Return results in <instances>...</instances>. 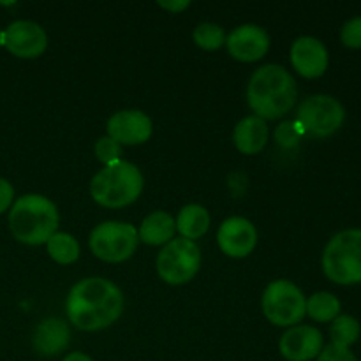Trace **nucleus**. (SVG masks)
Instances as JSON below:
<instances>
[{
	"label": "nucleus",
	"instance_id": "1",
	"mask_svg": "<svg viewBox=\"0 0 361 361\" xmlns=\"http://www.w3.org/2000/svg\"><path fill=\"white\" fill-rule=\"evenodd\" d=\"M123 310V295L113 282L101 277L78 282L67 298V316L76 328L97 331L115 323Z\"/></svg>",
	"mask_w": 361,
	"mask_h": 361
},
{
	"label": "nucleus",
	"instance_id": "2",
	"mask_svg": "<svg viewBox=\"0 0 361 361\" xmlns=\"http://www.w3.org/2000/svg\"><path fill=\"white\" fill-rule=\"evenodd\" d=\"M296 81L284 67L268 63L252 74L247 87V101L256 116L275 120L291 111L296 102Z\"/></svg>",
	"mask_w": 361,
	"mask_h": 361
},
{
	"label": "nucleus",
	"instance_id": "3",
	"mask_svg": "<svg viewBox=\"0 0 361 361\" xmlns=\"http://www.w3.org/2000/svg\"><path fill=\"white\" fill-rule=\"evenodd\" d=\"M59 228L56 207L41 194H27L14 201L9 212V229L14 238L27 245L48 243Z\"/></svg>",
	"mask_w": 361,
	"mask_h": 361
},
{
	"label": "nucleus",
	"instance_id": "4",
	"mask_svg": "<svg viewBox=\"0 0 361 361\" xmlns=\"http://www.w3.org/2000/svg\"><path fill=\"white\" fill-rule=\"evenodd\" d=\"M143 190V175L134 164L120 161L106 166L92 178L90 194L106 208H122L134 203Z\"/></svg>",
	"mask_w": 361,
	"mask_h": 361
},
{
	"label": "nucleus",
	"instance_id": "5",
	"mask_svg": "<svg viewBox=\"0 0 361 361\" xmlns=\"http://www.w3.org/2000/svg\"><path fill=\"white\" fill-rule=\"evenodd\" d=\"M323 270L335 284H360L361 229H345L328 242L323 254Z\"/></svg>",
	"mask_w": 361,
	"mask_h": 361
},
{
	"label": "nucleus",
	"instance_id": "6",
	"mask_svg": "<svg viewBox=\"0 0 361 361\" xmlns=\"http://www.w3.org/2000/svg\"><path fill=\"white\" fill-rule=\"evenodd\" d=\"M263 312L275 326H293L307 314V300L303 293L289 281H275L264 289Z\"/></svg>",
	"mask_w": 361,
	"mask_h": 361
},
{
	"label": "nucleus",
	"instance_id": "7",
	"mask_svg": "<svg viewBox=\"0 0 361 361\" xmlns=\"http://www.w3.org/2000/svg\"><path fill=\"white\" fill-rule=\"evenodd\" d=\"M90 249L106 263L127 261L137 249V231L127 222H102L92 231Z\"/></svg>",
	"mask_w": 361,
	"mask_h": 361
},
{
	"label": "nucleus",
	"instance_id": "8",
	"mask_svg": "<svg viewBox=\"0 0 361 361\" xmlns=\"http://www.w3.org/2000/svg\"><path fill=\"white\" fill-rule=\"evenodd\" d=\"M201 264V252L190 240L176 238L166 243L157 256L159 277L171 286L192 281Z\"/></svg>",
	"mask_w": 361,
	"mask_h": 361
},
{
	"label": "nucleus",
	"instance_id": "9",
	"mask_svg": "<svg viewBox=\"0 0 361 361\" xmlns=\"http://www.w3.org/2000/svg\"><path fill=\"white\" fill-rule=\"evenodd\" d=\"M344 106L331 95H312L305 99L298 109V126L310 136L326 137L344 123Z\"/></svg>",
	"mask_w": 361,
	"mask_h": 361
},
{
	"label": "nucleus",
	"instance_id": "10",
	"mask_svg": "<svg viewBox=\"0 0 361 361\" xmlns=\"http://www.w3.org/2000/svg\"><path fill=\"white\" fill-rule=\"evenodd\" d=\"M46 44V32L34 21H14L4 30V46L18 59H35L44 53Z\"/></svg>",
	"mask_w": 361,
	"mask_h": 361
},
{
	"label": "nucleus",
	"instance_id": "11",
	"mask_svg": "<svg viewBox=\"0 0 361 361\" xmlns=\"http://www.w3.org/2000/svg\"><path fill=\"white\" fill-rule=\"evenodd\" d=\"M217 242L222 252L229 257H245L254 250L257 242L256 228L243 217H231L219 228Z\"/></svg>",
	"mask_w": 361,
	"mask_h": 361
},
{
	"label": "nucleus",
	"instance_id": "12",
	"mask_svg": "<svg viewBox=\"0 0 361 361\" xmlns=\"http://www.w3.org/2000/svg\"><path fill=\"white\" fill-rule=\"evenodd\" d=\"M226 46L233 59L240 62H256L267 55L270 37L257 25H242L228 35Z\"/></svg>",
	"mask_w": 361,
	"mask_h": 361
},
{
	"label": "nucleus",
	"instance_id": "13",
	"mask_svg": "<svg viewBox=\"0 0 361 361\" xmlns=\"http://www.w3.org/2000/svg\"><path fill=\"white\" fill-rule=\"evenodd\" d=\"M152 120L137 109L118 111L108 120V136L118 145H141L150 140Z\"/></svg>",
	"mask_w": 361,
	"mask_h": 361
},
{
	"label": "nucleus",
	"instance_id": "14",
	"mask_svg": "<svg viewBox=\"0 0 361 361\" xmlns=\"http://www.w3.org/2000/svg\"><path fill=\"white\" fill-rule=\"evenodd\" d=\"M279 349L288 361H310L323 351V335L314 326H293L282 335Z\"/></svg>",
	"mask_w": 361,
	"mask_h": 361
},
{
	"label": "nucleus",
	"instance_id": "15",
	"mask_svg": "<svg viewBox=\"0 0 361 361\" xmlns=\"http://www.w3.org/2000/svg\"><path fill=\"white\" fill-rule=\"evenodd\" d=\"M291 63L303 78H319L328 67V49L319 39L298 37L291 46Z\"/></svg>",
	"mask_w": 361,
	"mask_h": 361
},
{
	"label": "nucleus",
	"instance_id": "16",
	"mask_svg": "<svg viewBox=\"0 0 361 361\" xmlns=\"http://www.w3.org/2000/svg\"><path fill=\"white\" fill-rule=\"evenodd\" d=\"M69 328L66 321L49 317L44 319L34 331V349L42 356H56L69 345Z\"/></svg>",
	"mask_w": 361,
	"mask_h": 361
},
{
	"label": "nucleus",
	"instance_id": "17",
	"mask_svg": "<svg viewBox=\"0 0 361 361\" xmlns=\"http://www.w3.org/2000/svg\"><path fill=\"white\" fill-rule=\"evenodd\" d=\"M233 141L235 147L242 154L254 155L259 154L268 141V126L259 116H247L238 126L235 127L233 133Z\"/></svg>",
	"mask_w": 361,
	"mask_h": 361
},
{
	"label": "nucleus",
	"instance_id": "18",
	"mask_svg": "<svg viewBox=\"0 0 361 361\" xmlns=\"http://www.w3.org/2000/svg\"><path fill=\"white\" fill-rule=\"evenodd\" d=\"M176 224L166 212H154L140 226V240L147 245H166L173 240Z\"/></svg>",
	"mask_w": 361,
	"mask_h": 361
},
{
	"label": "nucleus",
	"instance_id": "19",
	"mask_svg": "<svg viewBox=\"0 0 361 361\" xmlns=\"http://www.w3.org/2000/svg\"><path fill=\"white\" fill-rule=\"evenodd\" d=\"M175 224L182 238L194 242V240L201 238L208 231L210 215H208L207 208L201 207V204H187L180 210Z\"/></svg>",
	"mask_w": 361,
	"mask_h": 361
},
{
	"label": "nucleus",
	"instance_id": "20",
	"mask_svg": "<svg viewBox=\"0 0 361 361\" xmlns=\"http://www.w3.org/2000/svg\"><path fill=\"white\" fill-rule=\"evenodd\" d=\"M341 312V302L331 293H316L307 300V314L317 323H330Z\"/></svg>",
	"mask_w": 361,
	"mask_h": 361
},
{
	"label": "nucleus",
	"instance_id": "21",
	"mask_svg": "<svg viewBox=\"0 0 361 361\" xmlns=\"http://www.w3.org/2000/svg\"><path fill=\"white\" fill-rule=\"evenodd\" d=\"M46 245H48V254L51 259L60 264H71L80 257V245L76 238L67 233H55Z\"/></svg>",
	"mask_w": 361,
	"mask_h": 361
},
{
	"label": "nucleus",
	"instance_id": "22",
	"mask_svg": "<svg viewBox=\"0 0 361 361\" xmlns=\"http://www.w3.org/2000/svg\"><path fill=\"white\" fill-rule=\"evenodd\" d=\"M331 344L348 348L355 344L360 337V323L353 316H338L335 317L330 328Z\"/></svg>",
	"mask_w": 361,
	"mask_h": 361
},
{
	"label": "nucleus",
	"instance_id": "23",
	"mask_svg": "<svg viewBox=\"0 0 361 361\" xmlns=\"http://www.w3.org/2000/svg\"><path fill=\"white\" fill-rule=\"evenodd\" d=\"M194 42L200 48L214 51V49H219L226 42L224 30L215 23H201L194 30Z\"/></svg>",
	"mask_w": 361,
	"mask_h": 361
},
{
	"label": "nucleus",
	"instance_id": "24",
	"mask_svg": "<svg viewBox=\"0 0 361 361\" xmlns=\"http://www.w3.org/2000/svg\"><path fill=\"white\" fill-rule=\"evenodd\" d=\"M120 147H122V145L116 143L113 137L104 136V137H101L97 143H95V155H97V159L104 166L116 164V162L122 161V159H120L122 148H120Z\"/></svg>",
	"mask_w": 361,
	"mask_h": 361
},
{
	"label": "nucleus",
	"instance_id": "25",
	"mask_svg": "<svg viewBox=\"0 0 361 361\" xmlns=\"http://www.w3.org/2000/svg\"><path fill=\"white\" fill-rule=\"evenodd\" d=\"M341 39L348 48H361V16L353 18L342 27Z\"/></svg>",
	"mask_w": 361,
	"mask_h": 361
},
{
	"label": "nucleus",
	"instance_id": "26",
	"mask_svg": "<svg viewBox=\"0 0 361 361\" xmlns=\"http://www.w3.org/2000/svg\"><path fill=\"white\" fill-rule=\"evenodd\" d=\"M302 133L303 130L298 123L286 122V123H282L281 127H277L275 137H277L279 143H282L284 147H293V145H296V141L300 140V134Z\"/></svg>",
	"mask_w": 361,
	"mask_h": 361
},
{
	"label": "nucleus",
	"instance_id": "27",
	"mask_svg": "<svg viewBox=\"0 0 361 361\" xmlns=\"http://www.w3.org/2000/svg\"><path fill=\"white\" fill-rule=\"evenodd\" d=\"M317 361H358V358L348 348L330 344L323 348V351L317 356Z\"/></svg>",
	"mask_w": 361,
	"mask_h": 361
},
{
	"label": "nucleus",
	"instance_id": "28",
	"mask_svg": "<svg viewBox=\"0 0 361 361\" xmlns=\"http://www.w3.org/2000/svg\"><path fill=\"white\" fill-rule=\"evenodd\" d=\"M14 200V189L7 180L0 178V214L7 212V208L13 204Z\"/></svg>",
	"mask_w": 361,
	"mask_h": 361
},
{
	"label": "nucleus",
	"instance_id": "29",
	"mask_svg": "<svg viewBox=\"0 0 361 361\" xmlns=\"http://www.w3.org/2000/svg\"><path fill=\"white\" fill-rule=\"evenodd\" d=\"M159 6L166 11H171V13H182L190 4L187 0H175V2H159Z\"/></svg>",
	"mask_w": 361,
	"mask_h": 361
},
{
	"label": "nucleus",
	"instance_id": "30",
	"mask_svg": "<svg viewBox=\"0 0 361 361\" xmlns=\"http://www.w3.org/2000/svg\"><path fill=\"white\" fill-rule=\"evenodd\" d=\"M62 361H94V360H92L90 356L85 355V353H71V355H67Z\"/></svg>",
	"mask_w": 361,
	"mask_h": 361
},
{
	"label": "nucleus",
	"instance_id": "31",
	"mask_svg": "<svg viewBox=\"0 0 361 361\" xmlns=\"http://www.w3.org/2000/svg\"><path fill=\"white\" fill-rule=\"evenodd\" d=\"M0 46H4V32L0 30Z\"/></svg>",
	"mask_w": 361,
	"mask_h": 361
}]
</instances>
